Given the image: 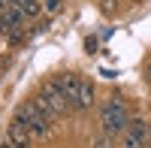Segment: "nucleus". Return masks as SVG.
Returning <instances> with one entry per match:
<instances>
[{
    "label": "nucleus",
    "mask_w": 151,
    "mask_h": 148,
    "mask_svg": "<svg viewBox=\"0 0 151 148\" xmlns=\"http://www.w3.org/2000/svg\"><path fill=\"white\" fill-rule=\"evenodd\" d=\"M58 85H60V88H64V94H67L70 112H85V109L94 106V85L88 82V79L67 73V76L58 79Z\"/></svg>",
    "instance_id": "nucleus-3"
},
{
    "label": "nucleus",
    "mask_w": 151,
    "mask_h": 148,
    "mask_svg": "<svg viewBox=\"0 0 151 148\" xmlns=\"http://www.w3.org/2000/svg\"><path fill=\"white\" fill-rule=\"evenodd\" d=\"M36 103H40L52 118H60V115H67V112H70L67 94H64V88L58 85V79H55V82H45L42 88H40V94H36Z\"/></svg>",
    "instance_id": "nucleus-4"
},
{
    "label": "nucleus",
    "mask_w": 151,
    "mask_h": 148,
    "mask_svg": "<svg viewBox=\"0 0 151 148\" xmlns=\"http://www.w3.org/2000/svg\"><path fill=\"white\" fill-rule=\"evenodd\" d=\"M145 148H151V139H148V142H145Z\"/></svg>",
    "instance_id": "nucleus-11"
},
{
    "label": "nucleus",
    "mask_w": 151,
    "mask_h": 148,
    "mask_svg": "<svg viewBox=\"0 0 151 148\" xmlns=\"http://www.w3.org/2000/svg\"><path fill=\"white\" fill-rule=\"evenodd\" d=\"M3 148H12V145H9V142H3Z\"/></svg>",
    "instance_id": "nucleus-10"
},
{
    "label": "nucleus",
    "mask_w": 151,
    "mask_h": 148,
    "mask_svg": "<svg viewBox=\"0 0 151 148\" xmlns=\"http://www.w3.org/2000/svg\"><path fill=\"white\" fill-rule=\"evenodd\" d=\"M151 139V127H148V121L145 118H133L127 130H124V136H121V145L118 148H145V142Z\"/></svg>",
    "instance_id": "nucleus-5"
},
{
    "label": "nucleus",
    "mask_w": 151,
    "mask_h": 148,
    "mask_svg": "<svg viewBox=\"0 0 151 148\" xmlns=\"http://www.w3.org/2000/svg\"><path fill=\"white\" fill-rule=\"evenodd\" d=\"M91 148H118V145H115V139H112V136H100V139H94Z\"/></svg>",
    "instance_id": "nucleus-7"
},
{
    "label": "nucleus",
    "mask_w": 151,
    "mask_h": 148,
    "mask_svg": "<svg viewBox=\"0 0 151 148\" xmlns=\"http://www.w3.org/2000/svg\"><path fill=\"white\" fill-rule=\"evenodd\" d=\"M58 6H60V0H45V9H48V12H55Z\"/></svg>",
    "instance_id": "nucleus-8"
},
{
    "label": "nucleus",
    "mask_w": 151,
    "mask_h": 148,
    "mask_svg": "<svg viewBox=\"0 0 151 148\" xmlns=\"http://www.w3.org/2000/svg\"><path fill=\"white\" fill-rule=\"evenodd\" d=\"M3 142H9L12 148H33V136H30V130H24L21 124H15V121H12V124L6 127V136H3Z\"/></svg>",
    "instance_id": "nucleus-6"
},
{
    "label": "nucleus",
    "mask_w": 151,
    "mask_h": 148,
    "mask_svg": "<svg viewBox=\"0 0 151 148\" xmlns=\"http://www.w3.org/2000/svg\"><path fill=\"white\" fill-rule=\"evenodd\" d=\"M145 79H148V85H151V64L145 67Z\"/></svg>",
    "instance_id": "nucleus-9"
},
{
    "label": "nucleus",
    "mask_w": 151,
    "mask_h": 148,
    "mask_svg": "<svg viewBox=\"0 0 151 148\" xmlns=\"http://www.w3.org/2000/svg\"><path fill=\"white\" fill-rule=\"evenodd\" d=\"M52 121H55V118L48 115L40 103H36V97H33V100H27V103L15 112V124H21L24 130H30L33 139H45L48 130H52Z\"/></svg>",
    "instance_id": "nucleus-2"
},
{
    "label": "nucleus",
    "mask_w": 151,
    "mask_h": 148,
    "mask_svg": "<svg viewBox=\"0 0 151 148\" xmlns=\"http://www.w3.org/2000/svg\"><path fill=\"white\" fill-rule=\"evenodd\" d=\"M130 115H127V103L121 100L118 94H112L109 100L103 103V109H100V127H103V136H124V130H127L130 124Z\"/></svg>",
    "instance_id": "nucleus-1"
}]
</instances>
